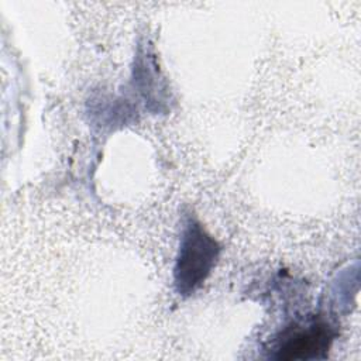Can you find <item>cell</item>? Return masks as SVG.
<instances>
[{
  "label": "cell",
  "mask_w": 361,
  "mask_h": 361,
  "mask_svg": "<svg viewBox=\"0 0 361 361\" xmlns=\"http://www.w3.org/2000/svg\"><path fill=\"white\" fill-rule=\"evenodd\" d=\"M221 248L219 243L190 217L183 228L175 264V286L179 295H192L212 272Z\"/></svg>",
  "instance_id": "obj_1"
},
{
  "label": "cell",
  "mask_w": 361,
  "mask_h": 361,
  "mask_svg": "<svg viewBox=\"0 0 361 361\" xmlns=\"http://www.w3.org/2000/svg\"><path fill=\"white\" fill-rule=\"evenodd\" d=\"M337 333L323 319L286 327L276 338L272 357L282 361L324 358Z\"/></svg>",
  "instance_id": "obj_2"
}]
</instances>
